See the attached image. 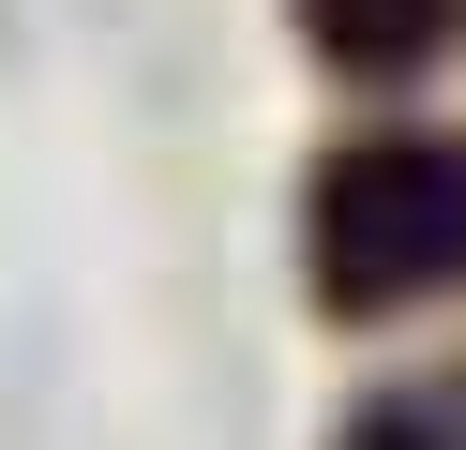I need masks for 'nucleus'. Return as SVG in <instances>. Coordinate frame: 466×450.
Returning a JSON list of instances; mask_svg holds the SVG:
<instances>
[{"label": "nucleus", "mask_w": 466, "mask_h": 450, "mask_svg": "<svg viewBox=\"0 0 466 450\" xmlns=\"http://www.w3.org/2000/svg\"><path fill=\"white\" fill-rule=\"evenodd\" d=\"M301 285L316 315H406L466 285V150L451 135H346L301 180Z\"/></svg>", "instance_id": "1"}, {"label": "nucleus", "mask_w": 466, "mask_h": 450, "mask_svg": "<svg viewBox=\"0 0 466 450\" xmlns=\"http://www.w3.org/2000/svg\"><path fill=\"white\" fill-rule=\"evenodd\" d=\"M301 45L331 75H421L451 45V0H301Z\"/></svg>", "instance_id": "2"}, {"label": "nucleus", "mask_w": 466, "mask_h": 450, "mask_svg": "<svg viewBox=\"0 0 466 450\" xmlns=\"http://www.w3.org/2000/svg\"><path fill=\"white\" fill-rule=\"evenodd\" d=\"M331 450H451V420H436V405H361Z\"/></svg>", "instance_id": "3"}, {"label": "nucleus", "mask_w": 466, "mask_h": 450, "mask_svg": "<svg viewBox=\"0 0 466 450\" xmlns=\"http://www.w3.org/2000/svg\"><path fill=\"white\" fill-rule=\"evenodd\" d=\"M451 450H466V435H451Z\"/></svg>", "instance_id": "4"}]
</instances>
